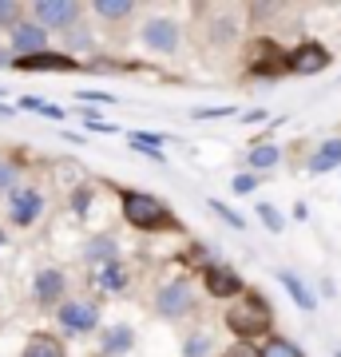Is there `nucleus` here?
Listing matches in <instances>:
<instances>
[{"mask_svg": "<svg viewBox=\"0 0 341 357\" xmlns=\"http://www.w3.org/2000/svg\"><path fill=\"white\" fill-rule=\"evenodd\" d=\"M119 215L131 230L139 234H163V230H183V222L175 218V211L147 191H119Z\"/></svg>", "mask_w": 341, "mask_h": 357, "instance_id": "nucleus-1", "label": "nucleus"}, {"mask_svg": "<svg viewBox=\"0 0 341 357\" xmlns=\"http://www.w3.org/2000/svg\"><path fill=\"white\" fill-rule=\"evenodd\" d=\"M222 326L234 333V342H258L274 330V310L262 294H242L238 306H230L222 314Z\"/></svg>", "mask_w": 341, "mask_h": 357, "instance_id": "nucleus-2", "label": "nucleus"}, {"mask_svg": "<svg viewBox=\"0 0 341 357\" xmlns=\"http://www.w3.org/2000/svg\"><path fill=\"white\" fill-rule=\"evenodd\" d=\"M151 310L163 321L187 318L190 310H195V282H190V274H179V278L159 282V290L151 294Z\"/></svg>", "mask_w": 341, "mask_h": 357, "instance_id": "nucleus-3", "label": "nucleus"}, {"mask_svg": "<svg viewBox=\"0 0 341 357\" xmlns=\"http://www.w3.org/2000/svg\"><path fill=\"white\" fill-rule=\"evenodd\" d=\"M84 13H88V4H79V0H32L28 4V16L36 20L44 32H68L72 24H79L84 20Z\"/></svg>", "mask_w": 341, "mask_h": 357, "instance_id": "nucleus-4", "label": "nucleus"}, {"mask_svg": "<svg viewBox=\"0 0 341 357\" xmlns=\"http://www.w3.org/2000/svg\"><path fill=\"white\" fill-rule=\"evenodd\" d=\"M246 76H254V79L286 76V48L270 36L250 40V48H246Z\"/></svg>", "mask_w": 341, "mask_h": 357, "instance_id": "nucleus-5", "label": "nucleus"}, {"mask_svg": "<svg viewBox=\"0 0 341 357\" xmlns=\"http://www.w3.org/2000/svg\"><path fill=\"white\" fill-rule=\"evenodd\" d=\"M56 326L68 337H88V333L100 330V306L91 298H68L56 306Z\"/></svg>", "mask_w": 341, "mask_h": 357, "instance_id": "nucleus-6", "label": "nucleus"}, {"mask_svg": "<svg viewBox=\"0 0 341 357\" xmlns=\"http://www.w3.org/2000/svg\"><path fill=\"white\" fill-rule=\"evenodd\" d=\"M44 206H48V199H44V191H40L36 183H20L8 195V222L16 230L36 227L40 218H44Z\"/></svg>", "mask_w": 341, "mask_h": 357, "instance_id": "nucleus-7", "label": "nucleus"}, {"mask_svg": "<svg viewBox=\"0 0 341 357\" xmlns=\"http://www.w3.org/2000/svg\"><path fill=\"white\" fill-rule=\"evenodd\" d=\"M139 40H143V48H147V52L175 56L179 44H183V24L171 20V16H151V20L139 28Z\"/></svg>", "mask_w": 341, "mask_h": 357, "instance_id": "nucleus-8", "label": "nucleus"}, {"mask_svg": "<svg viewBox=\"0 0 341 357\" xmlns=\"http://www.w3.org/2000/svg\"><path fill=\"white\" fill-rule=\"evenodd\" d=\"M329 64H333V56L317 40H305V44L286 52V76H321Z\"/></svg>", "mask_w": 341, "mask_h": 357, "instance_id": "nucleus-9", "label": "nucleus"}, {"mask_svg": "<svg viewBox=\"0 0 341 357\" xmlns=\"http://www.w3.org/2000/svg\"><path fill=\"white\" fill-rule=\"evenodd\" d=\"M32 302L40 310H56L60 302H68V270L60 266H44L32 278Z\"/></svg>", "mask_w": 341, "mask_h": 357, "instance_id": "nucleus-10", "label": "nucleus"}, {"mask_svg": "<svg viewBox=\"0 0 341 357\" xmlns=\"http://www.w3.org/2000/svg\"><path fill=\"white\" fill-rule=\"evenodd\" d=\"M199 278H202V290L211 294V298H218V302H227V298H242V294H246L242 274L234 266H227V262H211Z\"/></svg>", "mask_w": 341, "mask_h": 357, "instance_id": "nucleus-11", "label": "nucleus"}, {"mask_svg": "<svg viewBox=\"0 0 341 357\" xmlns=\"http://www.w3.org/2000/svg\"><path fill=\"white\" fill-rule=\"evenodd\" d=\"M48 44H52V36L36 24V20H32V16H24V20L8 32V56H13V60H24V56L48 52Z\"/></svg>", "mask_w": 341, "mask_h": 357, "instance_id": "nucleus-12", "label": "nucleus"}, {"mask_svg": "<svg viewBox=\"0 0 341 357\" xmlns=\"http://www.w3.org/2000/svg\"><path fill=\"white\" fill-rule=\"evenodd\" d=\"M91 286H96V294H103V298H119V294L131 290V270H127L123 258H115L107 266L91 270Z\"/></svg>", "mask_w": 341, "mask_h": 357, "instance_id": "nucleus-13", "label": "nucleus"}, {"mask_svg": "<svg viewBox=\"0 0 341 357\" xmlns=\"http://www.w3.org/2000/svg\"><path fill=\"white\" fill-rule=\"evenodd\" d=\"M13 72H84V60L48 48L36 56H24V60H13Z\"/></svg>", "mask_w": 341, "mask_h": 357, "instance_id": "nucleus-14", "label": "nucleus"}, {"mask_svg": "<svg viewBox=\"0 0 341 357\" xmlns=\"http://www.w3.org/2000/svg\"><path fill=\"white\" fill-rule=\"evenodd\" d=\"M135 354V326L112 321L100 330V357H131Z\"/></svg>", "mask_w": 341, "mask_h": 357, "instance_id": "nucleus-15", "label": "nucleus"}, {"mask_svg": "<svg viewBox=\"0 0 341 357\" xmlns=\"http://www.w3.org/2000/svg\"><path fill=\"white\" fill-rule=\"evenodd\" d=\"M119 250H123V246H119V238H115L112 230H103V234H91L88 243H84L79 258L88 262V270H96V266H107V262H115V258H123Z\"/></svg>", "mask_w": 341, "mask_h": 357, "instance_id": "nucleus-16", "label": "nucleus"}, {"mask_svg": "<svg viewBox=\"0 0 341 357\" xmlns=\"http://www.w3.org/2000/svg\"><path fill=\"white\" fill-rule=\"evenodd\" d=\"M274 278L282 282V290L290 294V302L302 310V314H317V290L302 278V274H298V270H278Z\"/></svg>", "mask_w": 341, "mask_h": 357, "instance_id": "nucleus-17", "label": "nucleus"}, {"mask_svg": "<svg viewBox=\"0 0 341 357\" xmlns=\"http://www.w3.org/2000/svg\"><path fill=\"white\" fill-rule=\"evenodd\" d=\"M305 171L310 175H329V171H341V135H329L314 147V155L305 159Z\"/></svg>", "mask_w": 341, "mask_h": 357, "instance_id": "nucleus-18", "label": "nucleus"}, {"mask_svg": "<svg viewBox=\"0 0 341 357\" xmlns=\"http://www.w3.org/2000/svg\"><path fill=\"white\" fill-rule=\"evenodd\" d=\"M242 171H254V175H266V171H274V167H282V147L278 143H250V151L242 155Z\"/></svg>", "mask_w": 341, "mask_h": 357, "instance_id": "nucleus-19", "label": "nucleus"}, {"mask_svg": "<svg viewBox=\"0 0 341 357\" xmlns=\"http://www.w3.org/2000/svg\"><path fill=\"white\" fill-rule=\"evenodd\" d=\"M88 13L107 20V24H123L127 16H135V0H91Z\"/></svg>", "mask_w": 341, "mask_h": 357, "instance_id": "nucleus-20", "label": "nucleus"}, {"mask_svg": "<svg viewBox=\"0 0 341 357\" xmlns=\"http://www.w3.org/2000/svg\"><path fill=\"white\" fill-rule=\"evenodd\" d=\"M20 357H68V349H63V342L56 333H32L24 342V349H20Z\"/></svg>", "mask_w": 341, "mask_h": 357, "instance_id": "nucleus-21", "label": "nucleus"}, {"mask_svg": "<svg viewBox=\"0 0 341 357\" xmlns=\"http://www.w3.org/2000/svg\"><path fill=\"white\" fill-rule=\"evenodd\" d=\"M60 40H63V56H72V52H91V48H96V32H91L84 20H79V24H72Z\"/></svg>", "mask_w": 341, "mask_h": 357, "instance_id": "nucleus-22", "label": "nucleus"}, {"mask_svg": "<svg viewBox=\"0 0 341 357\" xmlns=\"http://www.w3.org/2000/svg\"><path fill=\"white\" fill-rule=\"evenodd\" d=\"M206 211H211V215H215L218 222H227L230 230H250V218L238 215V211H234L230 203H222L218 195H211V199H206Z\"/></svg>", "mask_w": 341, "mask_h": 357, "instance_id": "nucleus-23", "label": "nucleus"}, {"mask_svg": "<svg viewBox=\"0 0 341 357\" xmlns=\"http://www.w3.org/2000/svg\"><path fill=\"white\" fill-rule=\"evenodd\" d=\"M24 16H28V4H20V0H0V32H13Z\"/></svg>", "mask_w": 341, "mask_h": 357, "instance_id": "nucleus-24", "label": "nucleus"}, {"mask_svg": "<svg viewBox=\"0 0 341 357\" xmlns=\"http://www.w3.org/2000/svg\"><path fill=\"white\" fill-rule=\"evenodd\" d=\"M258 349H262V357H305L302 345L290 342V337H270V342L258 345Z\"/></svg>", "mask_w": 341, "mask_h": 357, "instance_id": "nucleus-25", "label": "nucleus"}, {"mask_svg": "<svg viewBox=\"0 0 341 357\" xmlns=\"http://www.w3.org/2000/svg\"><path fill=\"white\" fill-rule=\"evenodd\" d=\"M254 215L262 218V227L270 230V234H282V230H286V215H282L274 203H258L254 206Z\"/></svg>", "mask_w": 341, "mask_h": 357, "instance_id": "nucleus-26", "label": "nucleus"}, {"mask_svg": "<svg viewBox=\"0 0 341 357\" xmlns=\"http://www.w3.org/2000/svg\"><path fill=\"white\" fill-rule=\"evenodd\" d=\"M127 143H131V151H135V147H155V151H163L167 143H171V135H163V131H127Z\"/></svg>", "mask_w": 341, "mask_h": 357, "instance_id": "nucleus-27", "label": "nucleus"}, {"mask_svg": "<svg viewBox=\"0 0 341 357\" xmlns=\"http://www.w3.org/2000/svg\"><path fill=\"white\" fill-rule=\"evenodd\" d=\"M211 345H215V337H211L206 330L187 333V342H183V357H211Z\"/></svg>", "mask_w": 341, "mask_h": 357, "instance_id": "nucleus-28", "label": "nucleus"}, {"mask_svg": "<svg viewBox=\"0 0 341 357\" xmlns=\"http://www.w3.org/2000/svg\"><path fill=\"white\" fill-rule=\"evenodd\" d=\"M13 187H20V167H16L13 159H4V155H0V195L8 199Z\"/></svg>", "mask_w": 341, "mask_h": 357, "instance_id": "nucleus-29", "label": "nucleus"}, {"mask_svg": "<svg viewBox=\"0 0 341 357\" xmlns=\"http://www.w3.org/2000/svg\"><path fill=\"white\" fill-rule=\"evenodd\" d=\"M262 187V175H254V171H238V175L230 178V191L238 195V199H246V195H254Z\"/></svg>", "mask_w": 341, "mask_h": 357, "instance_id": "nucleus-30", "label": "nucleus"}, {"mask_svg": "<svg viewBox=\"0 0 341 357\" xmlns=\"http://www.w3.org/2000/svg\"><path fill=\"white\" fill-rule=\"evenodd\" d=\"M230 115H238V107H234V103H222V107H195L190 119L202 123V119H230Z\"/></svg>", "mask_w": 341, "mask_h": 357, "instance_id": "nucleus-31", "label": "nucleus"}, {"mask_svg": "<svg viewBox=\"0 0 341 357\" xmlns=\"http://www.w3.org/2000/svg\"><path fill=\"white\" fill-rule=\"evenodd\" d=\"M91 199H96V191H91L88 183H79L76 191H72V211H76V218H84V215H88Z\"/></svg>", "mask_w": 341, "mask_h": 357, "instance_id": "nucleus-32", "label": "nucleus"}, {"mask_svg": "<svg viewBox=\"0 0 341 357\" xmlns=\"http://www.w3.org/2000/svg\"><path fill=\"white\" fill-rule=\"evenodd\" d=\"M218 357H262V349H258L254 342H230Z\"/></svg>", "mask_w": 341, "mask_h": 357, "instance_id": "nucleus-33", "label": "nucleus"}, {"mask_svg": "<svg viewBox=\"0 0 341 357\" xmlns=\"http://www.w3.org/2000/svg\"><path fill=\"white\" fill-rule=\"evenodd\" d=\"M76 100L79 103H119L112 91H76Z\"/></svg>", "mask_w": 341, "mask_h": 357, "instance_id": "nucleus-34", "label": "nucleus"}, {"mask_svg": "<svg viewBox=\"0 0 341 357\" xmlns=\"http://www.w3.org/2000/svg\"><path fill=\"white\" fill-rule=\"evenodd\" d=\"M238 119L250 128V123H262V119H270V112H266V107H250V112H238Z\"/></svg>", "mask_w": 341, "mask_h": 357, "instance_id": "nucleus-35", "label": "nucleus"}, {"mask_svg": "<svg viewBox=\"0 0 341 357\" xmlns=\"http://www.w3.org/2000/svg\"><path fill=\"white\" fill-rule=\"evenodd\" d=\"M44 103H48V100H40V96H24V100H20V103H16V107H20V112H44Z\"/></svg>", "mask_w": 341, "mask_h": 357, "instance_id": "nucleus-36", "label": "nucleus"}, {"mask_svg": "<svg viewBox=\"0 0 341 357\" xmlns=\"http://www.w3.org/2000/svg\"><path fill=\"white\" fill-rule=\"evenodd\" d=\"M290 215H294V218H298V222H310V206H305V203H302V199H298V203H294V206H290Z\"/></svg>", "mask_w": 341, "mask_h": 357, "instance_id": "nucleus-37", "label": "nucleus"}, {"mask_svg": "<svg viewBox=\"0 0 341 357\" xmlns=\"http://www.w3.org/2000/svg\"><path fill=\"white\" fill-rule=\"evenodd\" d=\"M321 294H326V298H333V294H338V286H333V278H321Z\"/></svg>", "mask_w": 341, "mask_h": 357, "instance_id": "nucleus-38", "label": "nucleus"}, {"mask_svg": "<svg viewBox=\"0 0 341 357\" xmlns=\"http://www.w3.org/2000/svg\"><path fill=\"white\" fill-rule=\"evenodd\" d=\"M13 115H16V107H13V103L0 100V119H13Z\"/></svg>", "mask_w": 341, "mask_h": 357, "instance_id": "nucleus-39", "label": "nucleus"}, {"mask_svg": "<svg viewBox=\"0 0 341 357\" xmlns=\"http://www.w3.org/2000/svg\"><path fill=\"white\" fill-rule=\"evenodd\" d=\"M0 68H13V56H8V48H0Z\"/></svg>", "mask_w": 341, "mask_h": 357, "instance_id": "nucleus-40", "label": "nucleus"}, {"mask_svg": "<svg viewBox=\"0 0 341 357\" xmlns=\"http://www.w3.org/2000/svg\"><path fill=\"white\" fill-rule=\"evenodd\" d=\"M4 238H8V234H4V230H0V246H4Z\"/></svg>", "mask_w": 341, "mask_h": 357, "instance_id": "nucleus-41", "label": "nucleus"}, {"mask_svg": "<svg viewBox=\"0 0 341 357\" xmlns=\"http://www.w3.org/2000/svg\"><path fill=\"white\" fill-rule=\"evenodd\" d=\"M333 357H341V345H338V349H333Z\"/></svg>", "mask_w": 341, "mask_h": 357, "instance_id": "nucleus-42", "label": "nucleus"}, {"mask_svg": "<svg viewBox=\"0 0 341 357\" xmlns=\"http://www.w3.org/2000/svg\"><path fill=\"white\" fill-rule=\"evenodd\" d=\"M0 100H4V88H0Z\"/></svg>", "mask_w": 341, "mask_h": 357, "instance_id": "nucleus-43", "label": "nucleus"}]
</instances>
